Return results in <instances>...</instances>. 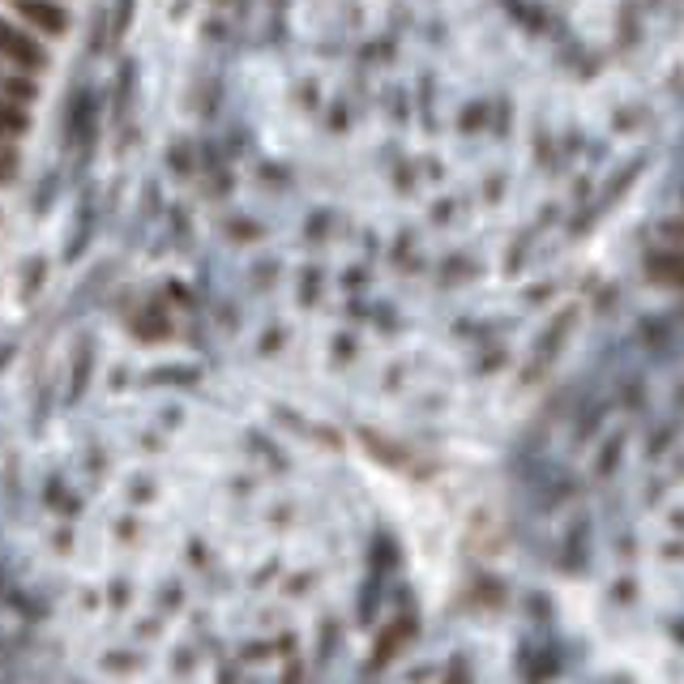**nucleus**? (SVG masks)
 Returning <instances> with one entry per match:
<instances>
[{
	"label": "nucleus",
	"mask_w": 684,
	"mask_h": 684,
	"mask_svg": "<svg viewBox=\"0 0 684 684\" xmlns=\"http://www.w3.org/2000/svg\"><path fill=\"white\" fill-rule=\"evenodd\" d=\"M0 56H9V61H18V65L27 69H43L48 65V56H43V48L27 39L22 31H13L9 22H0Z\"/></svg>",
	"instance_id": "obj_1"
},
{
	"label": "nucleus",
	"mask_w": 684,
	"mask_h": 684,
	"mask_svg": "<svg viewBox=\"0 0 684 684\" xmlns=\"http://www.w3.org/2000/svg\"><path fill=\"white\" fill-rule=\"evenodd\" d=\"M13 9L48 34H65V27H69V13L61 4H52V0H13Z\"/></svg>",
	"instance_id": "obj_2"
},
{
	"label": "nucleus",
	"mask_w": 684,
	"mask_h": 684,
	"mask_svg": "<svg viewBox=\"0 0 684 684\" xmlns=\"http://www.w3.org/2000/svg\"><path fill=\"white\" fill-rule=\"evenodd\" d=\"M0 125H4L9 133H22L27 129V116H22V112H13L9 103H0Z\"/></svg>",
	"instance_id": "obj_3"
},
{
	"label": "nucleus",
	"mask_w": 684,
	"mask_h": 684,
	"mask_svg": "<svg viewBox=\"0 0 684 684\" xmlns=\"http://www.w3.org/2000/svg\"><path fill=\"white\" fill-rule=\"evenodd\" d=\"M13 164H18V159H13V150L4 146V150H0V185H9V180H13Z\"/></svg>",
	"instance_id": "obj_4"
}]
</instances>
